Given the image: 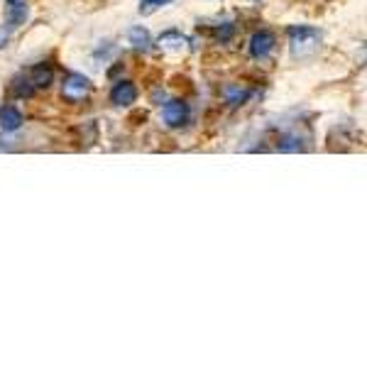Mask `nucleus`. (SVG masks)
<instances>
[{
  "mask_svg": "<svg viewBox=\"0 0 367 367\" xmlns=\"http://www.w3.org/2000/svg\"><path fill=\"white\" fill-rule=\"evenodd\" d=\"M287 35H289V49L296 59L316 54V49L321 44V32L311 25H291L287 30Z\"/></svg>",
  "mask_w": 367,
  "mask_h": 367,
  "instance_id": "nucleus-1",
  "label": "nucleus"
},
{
  "mask_svg": "<svg viewBox=\"0 0 367 367\" xmlns=\"http://www.w3.org/2000/svg\"><path fill=\"white\" fill-rule=\"evenodd\" d=\"M91 91H94V83H91L88 76H83V74L69 71L67 76H64L62 99L67 101V103H81V101H86L88 96H91Z\"/></svg>",
  "mask_w": 367,
  "mask_h": 367,
  "instance_id": "nucleus-2",
  "label": "nucleus"
},
{
  "mask_svg": "<svg viewBox=\"0 0 367 367\" xmlns=\"http://www.w3.org/2000/svg\"><path fill=\"white\" fill-rule=\"evenodd\" d=\"M189 115H191V108L184 99L167 101L164 108H162V120H164L167 128H184L189 123Z\"/></svg>",
  "mask_w": 367,
  "mask_h": 367,
  "instance_id": "nucleus-3",
  "label": "nucleus"
},
{
  "mask_svg": "<svg viewBox=\"0 0 367 367\" xmlns=\"http://www.w3.org/2000/svg\"><path fill=\"white\" fill-rule=\"evenodd\" d=\"M137 96H140L137 86H135L133 81H128V78H120V81L113 83L108 99H110V103H113L115 108H130V105L137 103Z\"/></svg>",
  "mask_w": 367,
  "mask_h": 367,
  "instance_id": "nucleus-4",
  "label": "nucleus"
},
{
  "mask_svg": "<svg viewBox=\"0 0 367 367\" xmlns=\"http://www.w3.org/2000/svg\"><path fill=\"white\" fill-rule=\"evenodd\" d=\"M277 47V37L269 30H257L250 37V57L253 59H267Z\"/></svg>",
  "mask_w": 367,
  "mask_h": 367,
  "instance_id": "nucleus-5",
  "label": "nucleus"
},
{
  "mask_svg": "<svg viewBox=\"0 0 367 367\" xmlns=\"http://www.w3.org/2000/svg\"><path fill=\"white\" fill-rule=\"evenodd\" d=\"M189 40L184 35H181L179 30H167L160 35V40H157V47L162 49L164 54H184L189 52Z\"/></svg>",
  "mask_w": 367,
  "mask_h": 367,
  "instance_id": "nucleus-6",
  "label": "nucleus"
},
{
  "mask_svg": "<svg viewBox=\"0 0 367 367\" xmlns=\"http://www.w3.org/2000/svg\"><path fill=\"white\" fill-rule=\"evenodd\" d=\"M25 125V115L17 105L3 103L0 105V130L3 133H17V130Z\"/></svg>",
  "mask_w": 367,
  "mask_h": 367,
  "instance_id": "nucleus-7",
  "label": "nucleus"
},
{
  "mask_svg": "<svg viewBox=\"0 0 367 367\" xmlns=\"http://www.w3.org/2000/svg\"><path fill=\"white\" fill-rule=\"evenodd\" d=\"M8 91H10V96L15 101H27V99H32V96L37 94L35 83L30 81V76H27V74H17V76H12Z\"/></svg>",
  "mask_w": 367,
  "mask_h": 367,
  "instance_id": "nucleus-8",
  "label": "nucleus"
},
{
  "mask_svg": "<svg viewBox=\"0 0 367 367\" xmlns=\"http://www.w3.org/2000/svg\"><path fill=\"white\" fill-rule=\"evenodd\" d=\"M128 42L133 44V49H137V52H150L152 49V35H150V30L147 27H142V25H135V27H130L128 30Z\"/></svg>",
  "mask_w": 367,
  "mask_h": 367,
  "instance_id": "nucleus-9",
  "label": "nucleus"
},
{
  "mask_svg": "<svg viewBox=\"0 0 367 367\" xmlns=\"http://www.w3.org/2000/svg\"><path fill=\"white\" fill-rule=\"evenodd\" d=\"M30 81L35 83V88L40 91V88H49L54 83V69L49 67V64H44V62H40V64H35V67L30 69Z\"/></svg>",
  "mask_w": 367,
  "mask_h": 367,
  "instance_id": "nucleus-10",
  "label": "nucleus"
},
{
  "mask_svg": "<svg viewBox=\"0 0 367 367\" xmlns=\"http://www.w3.org/2000/svg\"><path fill=\"white\" fill-rule=\"evenodd\" d=\"M27 15H30V10H27V3H8L6 17H8V25H10V27L25 25Z\"/></svg>",
  "mask_w": 367,
  "mask_h": 367,
  "instance_id": "nucleus-11",
  "label": "nucleus"
},
{
  "mask_svg": "<svg viewBox=\"0 0 367 367\" xmlns=\"http://www.w3.org/2000/svg\"><path fill=\"white\" fill-rule=\"evenodd\" d=\"M277 150L280 152H301L304 150V137L299 133H287L277 142Z\"/></svg>",
  "mask_w": 367,
  "mask_h": 367,
  "instance_id": "nucleus-12",
  "label": "nucleus"
},
{
  "mask_svg": "<svg viewBox=\"0 0 367 367\" xmlns=\"http://www.w3.org/2000/svg\"><path fill=\"white\" fill-rule=\"evenodd\" d=\"M253 96V91L250 88H243V86H230L225 91V103L230 105V108H238V105H243L245 101Z\"/></svg>",
  "mask_w": 367,
  "mask_h": 367,
  "instance_id": "nucleus-13",
  "label": "nucleus"
},
{
  "mask_svg": "<svg viewBox=\"0 0 367 367\" xmlns=\"http://www.w3.org/2000/svg\"><path fill=\"white\" fill-rule=\"evenodd\" d=\"M169 3H174V0H140V15L142 17H147V15H155L160 8H164V6H169Z\"/></svg>",
  "mask_w": 367,
  "mask_h": 367,
  "instance_id": "nucleus-14",
  "label": "nucleus"
},
{
  "mask_svg": "<svg viewBox=\"0 0 367 367\" xmlns=\"http://www.w3.org/2000/svg\"><path fill=\"white\" fill-rule=\"evenodd\" d=\"M213 35H216V40L221 42V44H225V42L233 40V35H235V25H233V22H223V25H218V27H216V32H213Z\"/></svg>",
  "mask_w": 367,
  "mask_h": 367,
  "instance_id": "nucleus-15",
  "label": "nucleus"
},
{
  "mask_svg": "<svg viewBox=\"0 0 367 367\" xmlns=\"http://www.w3.org/2000/svg\"><path fill=\"white\" fill-rule=\"evenodd\" d=\"M6 44H8V30L6 27H0V49L6 47Z\"/></svg>",
  "mask_w": 367,
  "mask_h": 367,
  "instance_id": "nucleus-16",
  "label": "nucleus"
},
{
  "mask_svg": "<svg viewBox=\"0 0 367 367\" xmlns=\"http://www.w3.org/2000/svg\"><path fill=\"white\" fill-rule=\"evenodd\" d=\"M8 3H25V0H8Z\"/></svg>",
  "mask_w": 367,
  "mask_h": 367,
  "instance_id": "nucleus-17",
  "label": "nucleus"
},
{
  "mask_svg": "<svg viewBox=\"0 0 367 367\" xmlns=\"http://www.w3.org/2000/svg\"><path fill=\"white\" fill-rule=\"evenodd\" d=\"M3 150H6V147H3V145H0V152H3Z\"/></svg>",
  "mask_w": 367,
  "mask_h": 367,
  "instance_id": "nucleus-18",
  "label": "nucleus"
}]
</instances>
